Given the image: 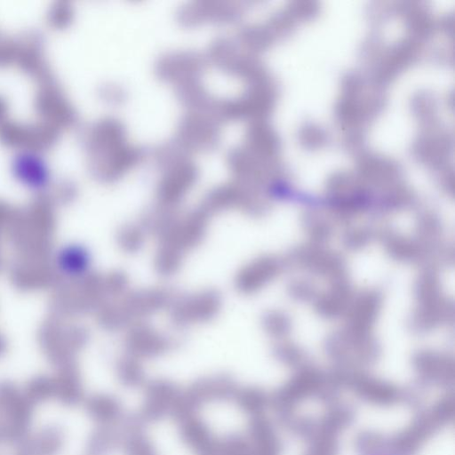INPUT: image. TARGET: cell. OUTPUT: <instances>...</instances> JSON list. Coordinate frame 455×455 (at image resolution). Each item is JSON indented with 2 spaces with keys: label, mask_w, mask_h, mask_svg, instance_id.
Listing matches in <instances>:
<instances>
[{
  "label": "cell",
  "mask_w": 455,
  "mask_h": 455,
  "mask_svg": "<svg viewBox=\"0 0 455 455\" xmlns=\"http://www.w3.org/2000/svg\"><path fill=\"white\" fill-rule=\"evenodd\" d=\"M34 406L15 386L0 383L3 442L18 446L28 437Z\"/></svg>",
  "instance_id": "obj_1"
},
{
  "label": "cell",
  "mask_w": 455,
  "mask_h": 455,
  "mask_svg": "<svg viewBox=\"0 0 455 455\" xmlns=\"http://www.w3.org/2000/svg\"><path fill=\"white\" fill-rule=\"evenodd\" d=\"M12 178L24 189L41 194L53 181V171L47 156L39 149L22 148L15 151L9 162Z\"/></svg>",
  "instance_id": "obj_2"
},
{
  "label": "cell",
  "mask_w": 455,
  "mask_h": 455,
  "mask_svg": "<svg viewBox=\"0 0 455 455\" xmlns=\"http://www.w3.org/2000/svg\"><path fill=\"white\" fill-rule=\"evenodd\" d=\"M64 445V432L60 427L50 425L22 441L17 447L23 455H58Z\"/></svg>",
  "instance_id": "obj_3"
},
{
  "label": "cell",
  "mask_w": 455,
  "mask_h": 455,
  "mask_svg": "<svg viewBox=\"0 0 455 455\" xmlns=\"http://www.w3.org/2000/svg\"><path fill=\"white\" fill-rule=\"evenodd\" d=\"M54 382V398L67 406H74L82 400L83 394L76 378L71 374H65Z\"/></svg>",
  "instance_id": "obj_4"
},
{
  "label": "cell",
  "mask_w": 455,
  "mask_h": 455,
  "mask_svg": "<svg viewBox=\"0 0 455 455\" xmlns=\"http://www.w3.org/2000/svg\"><path fill=\"white\" fill-rule=\"evenodd\" d=\"M25 396L34 405L54 398V382L47 379H36L26 387Z\"/></svg>",
  "instance_id": "obj_5"
},
{
  "label": "cell",
  "mask_w": 455,
  "mask_h": 455,
  "mask_svg": "<svg viewBox=\"0 0 455 455\" xmlns=\"http://www.w3.org/2000/svg\"><path fill=\"white\" fill-rule=\"evenodd\" d=\"M374 455H402V454H399V453L394 452V451H384V452L376 453Z\"/></svg>",
  "instance_id": "obj_6"
},
{
  "label": "cell",
  "mask_w": 455,
  "mask_h": 455,
  "mask_svg": "<svg viewBox=\"0 0 455 455\" xmlns=\"http://www.w3.org/2000/svg\"><path fill=\"white\" fill-rule=\"evenodd\" d=\"M0 443H3L2 442V435H1V421H0Z\"/></svg>",
  "instance_id": "obj_7"
},
{
  "label": "cell",
  "mask_w": 455,
  "mask_h": 455,
  "mask_svg": "<svg viewBox=\"0 0 455 455\" xmlns=\"http://www.w3.org/2000/svg\"><path fill=\"white\" fill-rule=\"evenodd\" d=\"M16 455H23V454L17 452Z\"/></svg>",
  "instance_id": "obj_8"
}]
</instances>
